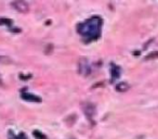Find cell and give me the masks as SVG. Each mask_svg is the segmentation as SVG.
Returning a JSON list of instances; mask_svg holds the SVG:
<instances>
[{
  "instance_id": "obj_1",
  "label": "cell",
  "mask_w": 158,
  "mask_h": 139,
  "mask_svg": "<svg viewBox=\"0 0 158 139\" xmlns=\"http://www.w3.org/2000/svg\"><path fill=\"white\" fill-rule=\"evenodd\" d=\"M101 26H102V20L99 16H93L89 19L85 23L80 24L78 26V33L82 37L88 38V40L95 39L99 37L101 33Z\"/></svg>"
},
{
  "instance_id": "obj_2",
  "label": "cell",
  "mask_w": 158,
  "mask_h": 139,
  "mask_svg": "<svg viewBox=\"0 0 158 139\" xmlns=\"http://www.w3.org/2000/svg\"><path fill=\"white\" fill-rule=\"evenodd\" d=\"M12 6H13L18 11L23 12V13L28 11V8H29L28 5H27L25 1H15V2L12 3Z\"/></svg>"
},
{
  "instance_id": "obj_3",
  "label": "cell",
  "mask_w": 158,
  "mask_h": 139,
  "mask_svg": "<svg viewBox=\"0 0 158 139\" xmlns=\"http://www.w3.org/2000/svg\"><path fill=\"white\" fill-rule=\"evenodd\" d=\"M84 110H85V112H86L87 116H89L90 119L93 116V115H94L95 108H94V106H93L92 103H87L86 106H84Z\"/></svg>"
},
{
  "instance_id": "obj_4",
  "label": "cell",
  "mask_w": 158,
  "mask_h": 139,
  "mask_svg": "<svg viewBox=\"0 0 158 139\" xmlns=\"http://www.w3.org/2000/svg\"><path fill=\"white\" fill-rule=\"evenodd\" d=\"M22 98L26 101H33V102H40L41 99L39 97L35 95H31V93H22Z\"/></svg>"
},
{
  "instance_id": "obj_5",
  "label": "cell",
  "mask_w": 158,
  "mask_h": 139,
  "mask_svg": "<svg viewBox=\"0 0 158 139\" xmlns=\"http://www.w3.org/2000/svg\"><path fill=\"white\" fill-rule=\"evenodd\" d=\"M84 71H86V75H87L90 72V67H89L87 61H80L79 62V72L81 74H84Z\"/></svg>"
},
{
  "instance_id": "obj_6",
  "label": "cell",
  "mask_w": 158,
  "mask_h": 139,
  "mask_svg": "<svg viewBox=\"0 0 158 139\" xmlns=\"http://www.w3.org/2000/svg\"><path fill=\"white\" fill-rule=\"evenodd\" d=\"M116 89L118 91H120V93H123V91H127L129 89V85L127 83H120V84L117 85Z\"/></svg>"
},
{
  "instance_id": "obj_7",
  "label": "cell",
  "mask_w": 158,
  "mask_h": 139,
  "mask_svg": "<svg viewBox=\"0 0 158 139\" xmlns=\"http://www.w3.org/2000/svg\"><path fill=\"white\" fill-rule=\"evenodd\" d=\"M119 74H120V70H119L117 66L114 65V67H113L112 70V75H113V80H117V78L119 77Z\"/></svg>"
},
{
  "instance_id": "obj_8",
  "label": "cell",
  "mask_w": 158,
  "mask_h": 139,
  "mask_svg": "<svg viewBox=\"0 0 158 139\" xmlns=\"http://www.w3.org/2000/svg\"><path fill=\"white\" fill-rule=\"evenodd\" d=\"M6 24H8V25H10L11 24V21L10 20H8V19H0V25H6Z\"/></svg>"
},
{
  "instance_id": "obj_9",
  "label": "cell",
  "mask_w": 158,
  "mask_h": 139,
  "mask_svg": "<svg viewBox=\"0 0 158 139\" xmlns=\"http://www.w3.org/2000/svg\"><path fill=\"white\" fill-rule=\"evenodd\" d=\"M0 62H2V63H10L11 59H9L7 57H0Z\"/></svg>"
},
{
  "instance_id": "obj_10",
  "label": "cell",
  "mask_w": 158,
  "mask_h": 139,
  "mask_svg": "<svg viewBox=\"0 0 158 139\" xmlns=\"http://www.w3.org/2000/svg\"><path fill=\"white\" fill-rule=\"evenodd\" d=\"M34 135H35L36 137H38L39 139H44V138H46V137H44V135H41L39 132H37V130H36V132H34Z\"/></svg>"
},
{
  "instance_id": "obj_11",
  "label": "cell",
  "mask_w": 158,
  "mask_h": 139,
  "mask_svg": "<svg viewBox=\"0 0 158 139\" xmlns=\"http://www.w3.org/2000/svg\"><path fill=\"white\" fill-rule=\"evenodd\" d=\"M12 139H26V137H25L24 134H20L19 136H14Z\"/></svg>"
}]
</instances>
